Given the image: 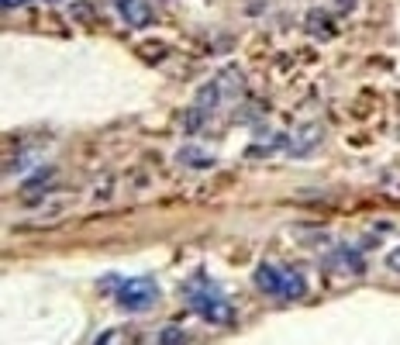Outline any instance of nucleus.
I'll use <instances>...</instances> for the list:
<instances>
[{
	"label": "nucleus",
	"mask_w": 400,
	"mask_h": 345,
	"mask_svg": "<svg viewBox=\"0 0 400 345\" xmlns=\"http://www.w3.org/2000/svg\"><path fill=\"white\" fill-rule=\"evenodd\" d=\"M255 287L269 297H280V300H300L307 297V280L293 270H280L273 263H259L255 266Z\"/></svg>",
	"instance_id": "obj_1"
},
{
	"label": "nucleus",
	"mask_w": 400,
	"mask_h": 345,
	"mask_svg": "<svg viewBox=\"0 0 400 345\" xmlns=\"http://www.w3.org/2000/svg\"><path fill=\"white\" fill-rule=\"evenodd\" d=\"M307 31H311V35H318V31H321V35H332V24H328L325 14L311 10V14H307Z\"/></svg>",
	"instance_id": "obj_10"
},
{
	"label": "nucleus",
	"mask_w": 400,
	"mask_h": 345,
	"mask_svg": "<svg viewBox=\"0 0 400 345\" xmlns=\"http://www.w3.org/2000/svg\"><path fill=\"white\" fill-rule=\"evenodd\" d=\"M218 101H221V87H218V83H207V87H200V90H197V108L214 111V108H218Z\"/></svg>",
	"instance_id": "obj_8"
},
{
	"label": "nucleus",
	"mask_w": 400,
	"mask_h": 345,
	"mask_svg": "<svg viewBox=\"0 0 400 345\" xmlns=\"http://www.w3.org/2000/svg\"><path fill=\"white\" fill-rule=\"evenodd\" d=\"M387 266H390L394 273H400V245H397V249H390V252H387Z\"/></svg>",
	"instance_id": "obj_12"
},
{
	"label": "nucleus",
	"mask_w": 400,
	"mask_h": 345,
	"mask_svg": "<svg viewBox=\"0 0 400 345\" xmlns=\"http://www.w3.org/2000/svg\"><path fill=\"white\" fill-rule=\"evenodd\" d=\"M49 3H66V0H49Z\"/></svg>",
	"instance_id": "obj_15"
},
{
	"label": "nucleus",
	"mask_w": 400,
	"mask_h": 345,
	"mask_svg": "<svg viewBox=\"0 0 400 345\" xmlns=\"http://www.w3.org/2000/svg\"><path fill=\"white\" fill-rule=\"evenodd\" d=\"M176 163H179V166H190V170H207V166H214V159L204 156V152H197L193 145H183V149L176 152Z\"/></svg>",
	"instance_id": "obj_7"
},
{
	"label": "nucleus",
	"mask_w": 400,
	"mask_h": 345,
	"mask_svg": "<svg viewBox=\"0 0 400 345\" xmlns=\"http://www.w3.org/2000/svg\"><path fill=\"white\" fill-rule=\"evenodd\" d=\"M0 3H3V7H7V10H10V7H21V3H24V0H0Z\"/></svg>",
	"instance_id": "obj_14"
},
{
	"label": "nucleus",
	"mask_w": 400,
	"mask_h": 345,
	"mask_svg": "<svg viewBox=\"0 0 400 345\" xmlns=\"http://www.w3.org/2000/svg\"><path fill=\"white\" fill-rule=\"evenodd\" d=\"M204 115H207L204 108H190V115L183 117V128H186V131H197V128H200V121H204Z\"/></svg>",
	"instance_id": "obj_11"
},
{
	"label": "nucleus",
	"mask_w": 400,
	"mask_h": 345,
	"mask_svg": "<svg viewBox=\"0 0 400 345\" xmlns=\"http://www.w3.org/2000/svg\"><path fill=\"white\" fill-rule=\"evenodd\" d=\"M321 135H325V128L321 124H304L300 128V135L297 138H290V156H307L311 149H318L321 145Z\"/></svg>",
	"instance_id": "obj_6"
},
{
	"label": "nucleus",
	"mask_w": 400,
	"mask_h": 345,
	"mask_svg": "<svg viewBox=\"0 0 400 345\" xmlns=\"http://www.w3.org/2000/svg\"><path fill=\"white\" fill-rule=\"evenodd\" d=\"M325 266H339V270L352 273V277H362V273H366V266H362L359 252H355V249H348V245H339V249H332V252L325 256Z\"/></svg>",
	"instance_id": "obj_5"
},
{
	"label": "nucleus",
	"mask_w": 400,
	"mask_h": 345,
	"mask_svg": "<svg viewBox=\"0 0 400 345\" xmlns=\"http://www.w3.org/2000/svg\"><path fill=\"white\" fill-rule=\"evenodd\" d=\"M186 304L197 318H204L207 325H235V307L218 293V287H200L186 290Z\"/></svg>",
	"instance_id": "obj_2"
},
{
	"label": "nucleus",
	"mask_w": 400,
	"mask_h": 345,
	"mask_svg": "<svg viewBox=\"0 0 400 345\" xmlns=\"http://www.w3.org/2000/svg\"><path fill=\"white\" fill-rule=\"evenodd\" d=\"M190 335L179 328V325H166V328H159V335H156V342H163V345H176V342H186Z\"/></svg>",
	"instance_id": "obj_9"
},
{
	"label": "nucleus",
	"mask_w": 400,
	"mask_h": 345,
	"mask_svg": "<svg viewBox=\"0 0 400 345\" xmlns=\"http://www.w3.org/2000/svg\"><path fill=\"white\" fill-rule=\"evenodd\" d=\"M114 300H117L121 311H131V314L152 311L156 300H159V284H156L152 277H131V280H121Z\"/></svg>",
	"instance_id": "obj_3"
},
{
	"label": "nucleus",
	"mask_w": 400,
	"mask_h": 345,
	"mask_svg": "<svg viewBox=\"0 0 400 345\" xmlns=\"http://www.w3.org/2000/svg\"><path fill=\"white\" fill-rule=\"evenodd\" d=\"M355 7V0H339V10H352Z\"/></svg>",
	"instance_id": "obj_13"
},
{
	"label": "nucleus",
	"mask_w": 400,
	"mask_h": 345,
	"mask_svg": "<svg viewBox=\"0 0 400 345\" xmlns=\"http://www.w3.org/2000/svg\"><path fill=\"white\" fill-rule=\"evenodd\" d=\"M114 7L131 28H149L152 24V3L149 0H114Z\"/></svg>",
	"instance_id": "obj_4"
}]
</instances>
